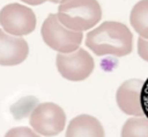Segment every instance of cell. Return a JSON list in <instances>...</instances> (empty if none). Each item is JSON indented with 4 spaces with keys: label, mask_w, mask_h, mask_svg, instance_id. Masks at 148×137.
<instances>
[{
    "label": "cell",
    "mask_w": 148,
    "mask_h": 137,
    "mask_svg": "<svg viewBox=\"0 0 148 137\" xmlns=\"http://www.w3.org/2000/svg\"><path fill=\"white\" fill-rule=\"evenodd\" d=\"M132 39V33L125 24L107 21L86 34L85 44L96 56L123 57L131 53Z\"/></svg>",
    "instance_id": "cell-1"
},
{
    "label": "cell",
    "mask_w": 148,
    "mask_h": 137,
    "mask_svg": "<svg viewBox=\"0 0 148 137\" xmlns=\"http://www.w3.org/2000/svg\"><path fill=\"white\" fill-rule=\"evenodd\" d=\"M141 79H130L124 82L116 91V103L123 113L134 116H142L141 108Z\"/></svg>",
    "instance_id": "cell-8"
},
{
    "label": "cell",
    "mask_w": 148,
    "mask_h": 137,
    "mask_svg": "<svg viewBox=\"0 0 148 137\" xmlns=\"http://www.w3.org/2000/svg\"><path fill=\"white\" fill-rule=\"evenodd\" d=\"M121 137H148V119L143 116L127 119L123 126Z\"/></svg>",
    "instance_id": "cell-11"
},
{
    "label": "cell",
    "mask_w": 148,
    "mask_h": 137,
    "mask_svg": "<svg viewBox=\"0 0 148 137\" xmlns=\"http://www.w3.org/2000/svg\"><path fill=\"white\" fill-rule=\"evenodd\" d=\"M50 1L53 4H57V3H61V0H50Z\"/></svg>",
    "instance_id": "cell-16"
},
{
    "label": "cell",
    "mask_w": 148,
    "mask_h": 137,
    "mask_svg": "<svg viewBox=\"0 0 148 137\" xmlns=\"http://www.w3.org/2000/svg\"><path fill=\"white\" fill-rule=\"evenodd\" d=\"M41 36L45 44L58 53L75 51L83 40V33L66 28L58 21L56 14H50L46 17L41 26Z\"/></svg>",
    "instance_id": "cell-3"
},
{
    "label": "cell",
    "mask_w": 148,
    "mask_h": 137,
    "mask_svg": "<svg viewBox=\"0 0 148 137\" xmlns=\"http://www.w3.org/2000/svg\"><path fill=\"white\" fill-rule=\"evenodd\" d=\"M32 130L45 137L57 136L66 126V113L58 104L44 102L35 107L29 118Z\"/></svg>",
    "instance_id": "cell-4"
},
{
    "label": "cell",
    "mask_w": 148,
    "mask_h": 137,
    "mask_svg": "<svg viewBox=\"0 0 148 137\" xmlns=\"http://www.w3.org/2000/svg\"><path fill=\"white\" fill-rule=\"evenodd\" d=\"M0 26L8 34L21 38L34 32L36 17L28 6L17 3L9 4L0 10Z\"/></svg>",
    "instance_id": "cell-5"
},
{
    "label": "cell",
    "mask_w": 148,
    "mask_h": 137,
    "mask_svg": "<svg viewBox=\"0 0 148 137\" xmlns=\"http://www.w3.org/2000/svg\"><path fill=\"white\" fill-rule=\"evenodd\" d=\"M24 4H28V5H33V6H36V5H41L46 1H50V0H21Z\"/></svg>",
    "instance_id": "cell-15"
},
{
    "label": "cell",
    "mask_w": 148,
    "mask_h": 137,
    "mask_svg": "<svg viewBox=\"0 0 148 137\" xmlns=\"http://www.w3.org/2000/svg\"><path fill=\"white\" fill-rule=\"evenodd\" d=\"M137 45H138L137 52L140 55V57L142 58L143 61L148 62V40H146L143 38H140Z\"/></svg>",
    "instance_id": "cell-14"
},
{
    "label": "cell",
    "mask_w": 148,
    "mask_h": 137,
    "mask_svg": "<svg viewBox=\"0 0 148 137\" xmlns=\"http://www.w3.org/2000/svg\"><path fill=\"white\" fill-rule=\"evenodd\" d=\"M56 15L66 28L83 32L101 21L102 10L97 0H61Z\"/></svg>",
    "instance_id": "cell-2"
},
{
    "label": "cell",
    "mask_w": 148,
    "mask_h": 137,
    "mask_svg": "<svg viewBox=\"0 0 148 137\" xmlns=\"http://www.w3.org/2000/svg\"><path fill=\"white\" fill-rule=\"evenodd\" d=\"M141 108H142V114L146 119H148V78L143 82L141 89Z\"/></svg>",
    "instance_id": "cell-13"
},
{
    "label": "cell",
    "mask_w": 148,
    "mask_h": 137,
    "mask_svg": "<svg viewBox=\"0 0 148 137\" xmlns=\"http://www.w3.org/2000/svg\"><path fill=\"white\" fill-rule=\"evenodd\" d=\"M29 52L27 41L0 29V66L12 67L26 61Z\"/></svg>",
    "instance_id": "cell-7"
},
{
    "label": "cell",
    "mask_w": 148,
    "mask_h": 137,
    "mask_svg": "<svg viewBox=\"0 0 148 137\" xmlns=\"http://www.w3.org/2000/svg\"><path fill=\"white\" fill-rule=\"evenodd\" d=\"M56 67L62 78L69 82H82L94 72L95 62L84 49H78L71 53H57Z\"/></svg>",
    "instance_id": "cell-6"
},
{
    "label": "cell",
    "mask_w": 148,
    "mask_h": 137,
    "mask_svg": "<svg viewBox=\"0 0 148 137\" xmlns=\"http://www.w3.org/2000/svg\"><path fill=\"white\" fill-rule=\"evenodd\" d=\"M5 137H41V136L38 135L30 127L18 126V127H14V129L9 130V131L6 132Z\"/></svg>",
    "instance_id": "cell-12"
},
{
    "label": "cell",
    "mask_w": 148,
    "mask_h": 137,
    "mask_svg": "<svg viewBox=\"0 0 148 137\" xmlns=\"http://www.w3.org/2000/svg\"><path fill=\"white\" fill-rule=\"evenodd\" d=\"M66 137H104V130L95 116L82 114L71 120Z\"/></svg>",
    "instance_id": "cell-9"
},
{
    "label": "cell",
    "mask_w": 148,
    "mask_h": 137,
    "mask_svg": "<svg viewBox=\"0 0 148 137\" xmlns=\"http://www.w3.org/2000/svg\"><path fill=\"white\" fill-rule=\"evenodd\" d=\"M130 23L141 38L148 40V0H141L132 8Z\"/></svg>",
    "instance_id": "cell-10"
}]
</instances>
